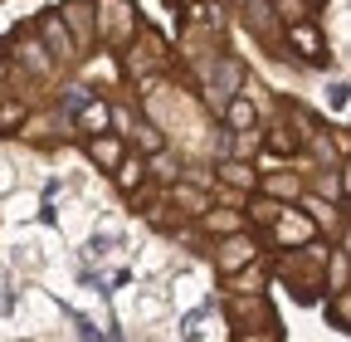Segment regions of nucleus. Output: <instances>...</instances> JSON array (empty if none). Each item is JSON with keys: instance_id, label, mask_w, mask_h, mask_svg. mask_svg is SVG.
I'll use <instances>...</instances> for the list:
<instances>
[{"instance_id": "nucleus-6", "label": "nucleus", "mask_w": 351, "mask_h": 342, "mask_svg": "<svg viewBox=\"0 0 351 342\" xmlns=\"http://www.w3.org/2000/svg\"><path fill=\"white\" fill-rule=\"evenodd\" d=\"M39 34H44V45L54 49V59H73V39H69V30H64L59 15H44L39 20Z\"/></svg>"}, {"instance_id": "nucleus-9", "label": "nucleus", "mask_w": 351, "mask_h": 342, "mask_svg": "<svg viewBox=\"0 0 351 342\" xmlns=\"http://www.w3.org/2000/svg\"><path fill=\"white\" fill-rule=\"evenodd\" d=\"M225 117H230V127L249 133V127H254V103H249V98H230V103H225Z\"/></svg>"}, {"instance_id": "nucleus-19", "label": "nucleus", "mask_w": 351, "mask_h": 342, "mask_svg": "<svg viewBox=\"0 0 351 342\" xmlns=\"http://www.w3.org/2000/svg\"><path fill=\"white\" fill-rule=\"evenodd\" d=\"M278 10H288V15H302V0H278Z\"/></svg>"}, {"instance_id": "nucleus-10", "label": "nucleus", "mask_w": 351, "mask_h": 342, "mask_svg": "<svg viewBox=\"0 0 351 342\" xmlns=\"http://www.w3.org/2000/svg\"><path fill=\"white\" fill-rule=\"evenodd\" d=\"M93 161L117 166V161H122V142H117V137H98V142H93Z\"/></svg>"}, {"instance_id": "nucleus-12", "label": "nucleus", "mask_w": 351, "mask_h": 342, "mask_svg": "<svg viewBox=\"0 0 351 342\" xmlns=\"http://www.w3.org/2000/svg\"><path fill=\"white\" fill-rule=\"evenodd\" d=\"M142 176H147V166L132 157V161H122V171H117V186H127V191H132V186H142Z\"/></svg>"}, {"instance_id": "nucleus-16", "label": "nucleus", "mask_w": 351, "mask_h": 342, "mask_svg": "<svg viewBox=\"0 0 351 342\" xmlns=\"http://www.w3.org/2000/svg\"><path fill=\"white\" fill-rule=\"evenodd\" d=\"M269 191H274V196H293V191H298V181H293V176H274V181H269Z\"/></svg>"}, {"instance_id": "nucleus-17", "label": "nucleus", "mask_w": 351, "mask_h": 342, "mask_svg": "<svg viewBox=\"0 0 351 342\" xmlns=\"http://www.w3.org/2000/svg\"><path fill=\"white\" fill-rule=\"evenodd\" d=\"M254 216H258V220H274V216H278V205H269V201H258V205H254Z\"/></svg>"}, {"instance_id": "nucleus-18", "label": "nucleus", "mask_w": 351, "mask_h": 342, "mask_svg": "<svg viewBox=\"0 0 351 342\" xmlns=\"http://www.w3.org/2000/svg\"><path fill=\"white\" fill-rule=\"evenodd\" d=\"M78 337L83 342H103V332H93V323H78Z\"/></svg>"}, {"instance_id": "nucleus-11", "label": "nucleus", "mask_w": 351, "mask_h": 342, "mask_svg": "<svg viewBox=\"0 0 351 342\" xmlns=\"http://www.w3.org/2000/svg\"><path fill=\"white\" fill-rule=\"evenodd\" d=\"M332 323H337L341 332L351 328V293H346V288H337V298H332Z\"/></svg>"}, {"instance_id": "nucleus-8", "label": "nucleus", "mask_w": 351, "mask_h": 342, "mask_svg": "<svg viewBox=\"0 0 351 342\" xmlns=\"http://www.w3.org/2000/svg\"><path fill=\"white\" fill-rule=\"evenodd\" d=\"M73 117H78V127H83V133H103V127H108V117H112V108H108V103H83Z\"/></svg>"}, {"instance_id": "nucleus-4", "label": "nucleus", "mask_w": 351, "mask_h": 342, "mask_svg": "<svg viewBox=\"0 0 351 342\" xmlns=\"http://www.w3.org/2000/svg\"><path fill=\"white\" fill-rule=\"evenodd\" d=\"M254 260V240H244V235H230L225 244H219V254H215V264L225 269V274H234V269H244Z\"/></svg>"}, {"instance_id": "nucleus-3", "label": "nucleus", "mask_w": 351, "mask_h": 342, "mask_svg": "<svg viewBox=\"0 0 351 342\" xmlns=\"http://www.w3.org/2000/svg\"><path fill=\"white\" fill-rule=\"evenodd\" d=\"M274 235L283 244H307V240H313V220L298 216V210H283V216H274Z\"/></svg>"}, {"instance_id": "nucleus-7", "label": "nucleus", "mask_w": 351, "mask_h": 342, "mask_svg": "<svg viewBox=\"0 0 351 342\" xmlns=\"http://www.w3.org/2000/svg\"><path fill=\"white\" fill-rule=\"evenodd\" d=\"M288 39L302 49V59H313V64H322V59H327V45H322V34H317L313 25H288Z\"/></svg>"}, {"instance_id": "nucleus-1", "label": "nucleus", "mask_w": 351, "mask_h": 342, "mask_svg": "<svg viewBox=\"0 0 351 342\" xmlns=\"http://www.w3.org/2000/svg\"><path fill=\"white\" fill-rule=\"evenodd\" d=\"M93 30L108 39V45H127L132 30H137V10H132L127 0H103V20Z\"/></svg>"}, {"instance_id": "nucleus-5", "label": "nucleus", "mask_w": 351, "mask_h": 342, "mask_svg": "<svg viewBox=\"0 0 351 342\" xmlns=\"http://www.w3.org/2000/svg\"><path fill=\"white\" fill-rule=\"evenodd\" d=\"M234 89H239V64L230 59V64H219V78L210 83V93H205L210 108H215V113H225V103L234 98Z\"/></svg>"}, {"instance_id": "nucleus-2", "label": "nucleus", "mask_w": 351, "mask_h": 342, "mask_svg": "<svg viewBox=\"0 0 351 342\" xmlns=\"http://www.w3.org/2000/svg\"><path fill=\"white\" fill-rule=\"evenodd\" d=\"M59 20H64V30H73V49L93 45V5H88V0H69L59 10Z\"/></svg>"}, {"instance_id": "nucleus-14", "label": "nucleus", "mask_w": 351, "mask_h": 342, "mask_svg": "<svg viewBox=\"0 0 351 342\" xmlns=\"http://www.w3.org/2000/svg\"><path fill=\"white\" fill-rule=\"evenodd\" d=\"M219 171H225V181H234V186H254V171H249L244 161H225Z\"/></svg>"}, {"instance_id": "nucleus-13", "label": "nucleus", "mask_w": 351, "mask_h": 342, "mask_svg": "<svg viewBox=\"0 0 351 342\" xmlns=\"http://www.w3.org/2000/svg\"><path fill=\"white\" fill-rule=\"evenodd\" d=\"M20 122H25V108L20 103H0V137H5L10 127H20Z\"/></svg>"}, {"instance_id": "nucleus-15", "label": "nucleus", "mask_w": 351, "mask_h": 342, "mask_svg": "<svg viewBox=\"0 0 351 342\" xmlns=\"http://www.w3.org/2000/svg\"><path fill=\"white\" fill-rule=\"evenodd\" d=\"M137 142H142L147 152H161V133H156L152 122H147V127H137Z\"/></svg>"}]
</instances>
